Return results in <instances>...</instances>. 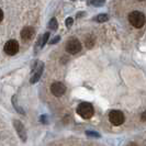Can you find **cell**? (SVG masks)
Instances as JSON below:
<instances>
[{
  "mask_svg": "<svg viewBox=\"0 0 146 146\" xmlns=\"http://www.w3.org/2000/svg\"><path fill=\"white\" fill-rule=\"evenodd\" d=\"M129 21L136 29H139L145 23V15L139 11H133L129 15Z\"/></svg>",
  "mask_w": 146,
  "mask_h": 146,
  "instance_id": "cell-1",
  "label": "cell"
},
{
  "mask_svg": "<svg viewBox=\"0 0 146 146\" xmlns=\"http://www.w3.org/2000/svg\"><path fill=\"white\" fill-rule=\"evenodd\" d=\"M77 113L84 119H90L94 115V107L88 102H82L77 108Z\"/></svg>",
  "mask_w": 146,
  "mask_h": 146,
  "instance_id": "cell-2",
  "label": "cell"
},
{
  "mask_svg": "<svg viewBox=\"0 0 146 146\" xmlns=\"http://www.w3.org/2000/svg\"><path fill=\"white\" fill-rule=\"evenodd\" d=\"M124 114L119 111V110H114V111H111L109 114V120L110 122L113 125H121L124 122Z\"/></svg>",
  "mask_w": 146,
  "mask_h": 146,
  "instance_id": "cell-3",
  "label": "cell"
},
{
  "mask_svg": "<svg viewBox=\"0 0 146 146\" xmlns=\"http://www.w3.org/2000/svg\"><path fill=\"white\" fill-rule=\"evenodd\" d=\"M66 50L70 54H76L81 50V44L77 38H72L66 44Z\"/></svg>",
  "mask_w": 146,
  "mask_h": 146,
  "instance_id": "cell-4",
  "label": "cell"
},
{
  "mask_svg": "<svg viewBox=\"0 0 146 146\" xmlns=\"http://www.w3.org/2000/svg\"><path fill=\"white\" fill-rule=\"evenodd\" d=\"M5 52L7 53L8 55H15L18 51H19V44H18V41L15 40H10L8 41L7 43L5 44V47H3Z\"/></svg>",
  "mask_w": 146,
  "mask_h": 146,
  "instance_id": "cell-5",
  "label": "cell"
},
{
  "mask_svg": "<svg viewBox=\"0 0 146 146\" xmlns=\"http://www.w3.org/2000/svg\"><path fill=\"white\" fill-rule=\"evenodd\" d=\"M51 91L54 96L60 97V96H63L65 94L66 87H65V85L62 84V82H54L51 87Z\"/></svg>",
  "mask_w": 146,
  "mask_h": 146,
  "instance_id": "cell-6",
  "label": "cell"
},
{
  "mask_svg": "<svg viewBox=\"0 0 146 146\" xmlns=\"http://www.w3.org/2000/svg\"><path fill=\"white\" fill-rule=\"evenodd\" d=\"M13 125H15V131L19 134V136L21 137V139L23 142H25V141H27V131H25L24 125L22 124L20 121H18V120H15V121H13Z\"/></svg>",
  "mask_w": 146,
  "mask_h": 146,
  "instance_id": "cell-7",
  "label": "cell"
},
{
  "mask_svg": "<svg viewBox=\"0 0 146 146\" xmlns=\"http://www.w3.org/2000/svg\"><path fill=\"white\" fill-rule=\"evenodd\" d=\"M43 69H44V64L42 62H38V64L37 66L35 67V72L33 74V76H32V78H31V84H34V82H36L38 81V79L41 78V76H42V73H43Z\"/></svg>",
  "mask_w": 146,
  "mask_h": 146,
  "instance_id": "cell-8",
  "label": "cell"
},
{
  "mask_svg": "<svg viewBox=\"0 0 146 146\" xmlns=\"http://www.w3.org/2000/svg\"><path fill=\"white\" fill-rule=\"evenodd\" d=\"M34 29L32 28V27H25L24 29L21 31V37L23 40H25V41H28L30 38H32V36L34 35Z\"/></svg>",
  "mask_w": 146,
  "mask_h": 146,
  "instance_id": "cell-9",
  "label": "cell"
},
{
  "mask_svg": "<svg viewBox=\"0 0 146 146\" xmlns=\"http://www.w3.org/2000/svg\"><path fill=\"white\" fill-rule=\"evenodd\" d=\"M108 19H109V17L106 15V13H101V15H99L98 17H96V18H95L96 21L100 22V23H101V22H106Z\"/></svg>",
  "mask_w": 146,
  "mask_h": 146,
  "instance_id": "cell-10",
  "label": "cell"
},
{
  "mask_svg": "<svg viewBox=\"0 0 146 146\" xmlns=\"http://www.w3.org/2000/svg\"><path fill=\"white\" fill-rule=\"evenodd\" d=\"M48 27H50V29L53 30V31L57 30V27H58V24H57V20H56L55 18L51 19V21H50V24H48Z\"/></svg>",
  "mask_w": 146,
  "mask_h": 146,
  "instance_id": "cell-11",
  "label": "cell"
},
{
  "mask_svg": "<svg viewBox=\"0 0 146 146\" xmlns=\"http://www.w3.org/2000/svg\"><path fill=\"white\" fill-rule=\"evenodd\" d=\"M104 2H106V0H92L91 1V3L95 6V7H101L104 5Z\"/></svg>",
  "mask_w": 146,
  "mask_h": 146,
  "instance_id": "cell-12",
  "label": "cell"
},
{
  "mask_svg": "<svg viewBox=\"0 0 146 146\" xmlns=\"http://www.w3.org/2000/svg\"><path fill=\"white\" fill-rule=\"evenodd\" d=\"M48 37H50V33H48V32H46V33L43 35V37H42V41H41V46H44L45 44L47 43Z\"/></svg>",
  "mask_w": 146,
  "mask_h": 146,
  "instance_id": "cell-13",
  "label": "cell"
},
{
  "mask_svg": "<svg viewBox=\"0 0 146 146\" xmlns=\"http://www.w3.org/2000/svg\"><path fill=\"white\" fill-rule=\"evenodd\" d=\"M12 103H13V106H15V109L18 110V111H19V112H20L21 114H24V112H23V110H22L21 108L19 107V106H17V103H15V97H13V98H12Z\"/></svg>",
  "mask_w": 146,
  "mask_h": 146,
  "instance_id": "cell-14",
  "label": "cell"
},
{
  "mask_svg": "<svg viewBox=\"0 0 146 146\" xmlns=\"http://www.w3.org/2000/svg\"><path fill=\"white\" fill-rule=\"evenodd\" d=\"M86 135H88V136H94V137H100V134H99V133H97V132L87 131L86 132Z\"/></svg>",
  "mask_w": 146,
  "mask_h": 146,
  "instance_id": "cell-15",
  "label": "cell"
},
{
  "mask_svg": "<svg viewBox=\"0 0 146 146\" xmlns=\"http://www.w3.org/2000/svg\"><path fill=\"white\" fill-rule=\"evenodd\" d=\"M94 44H95V41H94V40H90V38H87V40H86V45H87L88 48L92 47Z\"/></svg>",
  "mask_w": 146,
  "mask_h": 146,
  "instance_id": "cell-16",
  "label": "cell"
},
{
  "mask_svg": "<svg viewBox=\"0 0 146 146\" xmlns=\"http://www.w3.org/2000/svg\"><path fill=\"white\" fill-rule=\"evenodd\" d=\"M73 23H74L73 18H67V19H66V27H67V28H70V27L73 25Z\"/></svg>",
  "mask_w": 146,
  "mask_h": 146,
  "instance_id": "cell-17",
  "label": "cell"
},
{
  "mask_svg": "<svg viewBox=\"0 0 146 146\" xmlns=\"http://www.w3.org/2000/svg\"><path fill=\"white\" fill-rule=\"evenodd\" d=\"M59 38H60V37H59L58 35H57V36L54 37V38H53L52 41H50V43H51V44H56V43H57V42L59 41Z\"/></svg>",
  "mask_w": 146,
  "mask_h": 146,
  "instance_id": "cell-18",
  "label": "cell"
},
{
  "mask_svg": "<svg viewBox=\"0 0 146 146\" xmlns=\"http://www.w3.org/2000/svg\"><path fill=\"white\" fill-rule=\"evenodd\" d=\"M141 119H142L143 121H146V111H144V112L141 114Z\"/></svg>",
  "mask_w": 146,
  "mask_h": 146,
  "instance_id": "cell-19",
  "label": "cell"
},
{
  "mask_svg": "<svg viewBox=\"0 0 146 146\" xmlns=\"http://www.w3.org/2000/svg\"><path fill=\"white\" fill-rule=\"evenodd\" d=\"M129 146H137V144H135V143H132V144H130Z\"/></svg>",
  "mask_w": 146,
  "mask_h": 146,
  "instance_id": "cell-20",
  "label": "cell"
},
{
  "mask_svg": "<svg viewBox=\"0 0 146 146\" xmlns=\"http://www.w3.org/2000/svg\"><path fill=\"white\" fill-rule=\"evenodd\" d=\"M139 1H143V0H139Z\"/></svg>",
  "mask_w": 146,
  "mask_h": 146,
  "instance_id": "cell-21",
  "label": "cell"
}]
</instances>
